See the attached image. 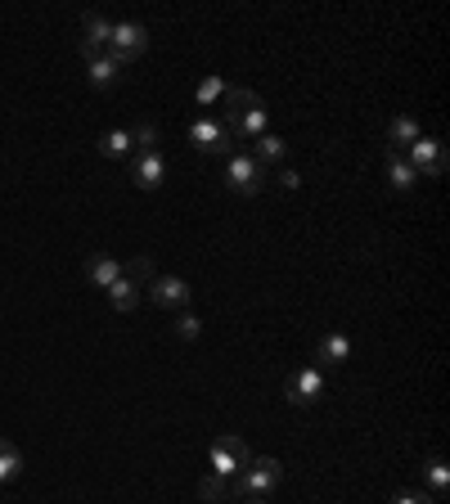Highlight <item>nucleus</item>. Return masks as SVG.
I'll return each instance as SVG.
<instances>
[{
    "instance_id": "obj_1",
    "label": "nucleus",
    "mask_w": 450,
    "mask_h": 504,
    "mask_svg": "<svg viewBox=\"0 0 450 504\" xmlns=\"http://www.w3.org/2000/svg\"><path fill=\"white\" fill-rule=\"evenodd\" d=\"M221 104H225L221 126L235 135V144H253V140L266 135V104H261L253 91H244V86H225Z\"/></svg>"
},
{
    "instance_id": "obj_2",
    "label": "nucleus",
    "mask_w": 450,
    "mask_h": 504,
    "mask_svg": "<svg viewBox=\"0 0 450 504\" xmlns=\"http://www.w3.org/2000/svg\"><path fill=\"white\" fill-rule=\"evenodd\" d=\"M248 460H253V451H248V442L235 437V432H221V437L212 442V473H216V477H235V473H244Z\"/></svg>"
},
{
    "instance_id": "obj_3",
    "label": "nucleus",
    "mask_w": 450,
    "mask_h": 504,
    "mask_svg": "<svg viewBox=\"0 0 450 504\" xmlns=\"http://www.w3.org/2000/svg\"><path fill=\"white\" fill-rule=\"evenodd\" d=\"M189 140H194L198 154H225V158L235 154V135L221 126V117H198V122L189 126Z\"/></svg>"
},
{
    "instance_id": "obj_4",
    "label": "nucleus",
    "mask_w": 450,
    "mask_h": 504,
    "mask_svg": "<svg viewBox=\"0 0 450 504\" xmlns=\"http://www.w3.org/2000/svg\"><path fill=\"white\" fill-rule=\"evenodd\" d=\"M225 185H230L235 194H261L266 167L253 163V154H230V163H225Z\"/></svg>"
},
{
    "instance_id": "obj_5",
    "label": "nucleus",
    "mask_w": 450,
    "mask_h": 504,
    "mask_svg": "<svg viewBox=\"0 0 450 504\" xmlns=\"http://www.w3.org/2000/svg\"><path fill=\"white\" fill-rule=\"evenodd\" d=\"M144 45H149V32L140 28V23H113V41H108V54L126 68L135 54H144Z\"/></svg>"
},
{
    "instance_id": "obj_6",
    "label": "nucleus",
    "mask_w": 450,
    "mask_h": 504,
    "mask_svg": "<svg viewBox=\"0 0 450 504\" xmlns=\"http://www.w3.org/2000/svg\"><path fill=\"white\" fill-rule=\"evenodd\" d=\"M410 167L419 172V180H423V176H441V172H446V149H441V140L419 135V140L410 144Z\"/></svg>"
},
{
    "instance_id": "obj_7",
    "label": "nucleus",
    "mask_w": 450,
    "mask_h": 504,
    "mask_svg": "<svg viewBox=\"0 0 450 504\" xmlns=\"http://www.w3.org/2000/svg\"><path fill=\"white\" fill-rule=\"evenodd\" d=\"M131 180L140 189H158L167 180V158L154 149V154H131Z\"/></svg>"
},
{
    "instance_id": "obj_8",
    "label": "nucleus",
    "mask_w": 450,
    "mask_h": 504,
    "mask_svg": "<svg viewBox=\"0 0 450 504\" xmlns=\"http://www.w3.org/2000/svg\"><path fill=\"white\" fill-rule=\"evenodd\" d=\"M149 298H154L158 307H167V311H172V307H189V298H194V293H189V284H185V279L163 275V279L149 284Z\"/></svg>"
},
{
    "instance_id": "obj_9",
    "label": "nucleus",
    "mask_w": 450,
    "mask_h": 504,
    "mask_svg": "<svg viewBox=\"0 0 450 504\" xmlns=\"http://www.w3.org/2000/svg\"><path fill=\"white\" fill-rule=\"evenodd\" d=\"M325 396V379H320V370H302V374H293L288 379V401L293 405H316Z\"/></svg>"
},
{
    "instance_id": "obj_10",
    "label": "nucleus",
    "mask_w": 450,
    "mask_h": 504,
    "mask_svg": "<svg viewBox=\"0 0 450 504\" xmlns=\"http://www.w3.org/2000/svg\"><path fill=\"white\" fill-rule=\"evenodd\" d=\"M108 41H113V23H108L104 14H86V41H82L86 59L104 54V45H108Z\"/></svg>"
},
{
    "instance_id": "obj_11",
    "label": "nucleus",
    "mask_w": 450,
    "mask_h": 504,
    "mask_svg": "<svg viewBox=\"0 0 450 504\" xmlns=\"http://www.w3.org/2000/svg\"><path fill=\"white\" fill-rule=\"evenodd\" d=\"M347 356H351V338H342V333H325L316 342V365H342Z\"/></svg>"
},
{
    "instance_id": "obj_12",
    "label": "nucleus",
    "mask_w": 450,
    "mask_h": 504,
    "mask_svg": "<svg viewBox=\"0 0 450 504\" xmlns=\"http://www.w3.org/2000/svg\"><path fill=\"white\" fill-rule=\"evenodd\" d=\"M86 77H91V86L108 91V86H117V77H122V63H117L113 54H95L91 68H86Z\"/></svg>"
},
{
    "instance_id": "obj_13",
    "label": "nucleus",
    "mask_w": 450,
    "mask_h": 504,
    "mask_svg": "<svg viewBox=\"0 0 450 504\" xmlns=\"http://www.w3.org/2000/svg\"><path fill=\"white\" fill-rule=\"evenodd\" d=\"M419 135L423 131L414 126V117H392V126H388V154H406Z\"/></svg>"
},
{
    "instance_id": "obj_14",
    "label": "nucleus",
    "mask_w": 450,
    "mask_h": 504,
    "mask_svg": "<svg viewBox=\"0 0 450 504\" xmlns=\"http://www.w3.org/2000/svg\"><path fill=\"white\" fill-rule=\"evenodd\" d=\"M284 154H288V144H284L279 135H261V140H253V163H261V167L284 163Z\"/></svg>"
},
{
    "instance_id": "obj_15",
    "label": "nucleus",
    "mask_w": 450,
    "mask_h": 504,
    "mask_svg": "<svg viewBox=\"0 0 450 504\" xmlns=\"http://www.w3.org/2000/svg\"><path fill=\"white\" fill-rule=\"evenodd\" d=\"M104 293L113 298V307H117V311H135V302H140V284H131L126 275H117V279L104 288Z\"/></svg>"
},
{
    "instance_id": "obj_16",
    "label": "nucleus",
    "mask_w": 450,
    "mask_h": 504,
    "mask_svg": "<svg viewBox=\"0 0 450 504\" xmlns=\"http://www.w3.org/2000/svg\"><path fill=\"white\" fill-rule=\"evenodd\" d=\"M419 180V172L410 167V158L406 154H388V185L392 189H410Z\"/></svg>"
},
{
    "instance_id": "obj_17",
    "label": "nucleus",
    "mask_w": 450,
    "mask_h": 504,
    "mask_svg": "<svg viewBox=\"0 0 450 504\" xmlns=\"http://www.w3.org/2000/svg\"><path fill=\"white\" fill-rule=\"evenodd\" d=\"M117 275H122V266H117L113 257H91V261H86V279H91L95 288H108Z\"/></svg>"
},
{
    "instance_id": "obj_18",
    "label": "nucleus",
    "mask_w": 450,
    "mask_h": 504,
    "mask_svg": "<svg viewBox=\"0 0 450 504\" xmlns=\"http://www.w3.org/2000/svg\"><path fill=\"white\" fill-rule=\"evenodd\" d=\"M23 473V455L10 437H0V482H14Z\"/></svg>"
},
{
    "instance_id": "obj_19",
    "label": "nucleus",
    "mask_w": 450,
    "mask_h": 504,
    "mask_svg": "<svg viewBox=\"0 0 450 504\" xmlns=\"http://www.w3.org/2000/svg\"><path fill=\"white\" fill-rule=\"evenodd\" d=\"M198 500H203V504H221V500H230V482L216 477V473H203V477H198Z\"/></svg>"
},
{
    "instance_id": "obj_20",
    "label": "nucleus",
    "mask_w": 450,
    "mask_h": 504,
    "mask_svg": "<svg viewBox=\"0 0 450 504\" xmlns=\"http://www.w3.org/2000/svg\"><path fill=\"white\" fill-rule=\"evenodd\" d=\"M100 154L104 158H131V131H108V135H100Z\"/></svg>"
},
{
    "instance_id": "obj_21",
    "label": "nucleus",
    "mask_w": 450,
    "mask_h": 504,
    "mask_svg": "<svg viewBox=\"0 0 450 504\" xmlns=\"http://www.w3.org/2000/svg\"><path fill=\"white\" fill-rule=\"evenodd\" d=\"M131 144H135V154H154V149H158V126H154V122H140V126L131 131Z\"/></svg>"
},
{
    "instance_id": "obj_22",
    "label": "nucleus",
    "mask_w": 450,
    "mask_h": 504,
    "mask_svg": "<svg viewBox=\"0 0 450 504\" xmlns=\"http://www.w3.org/2000/svg\"><path fill=\"white\" fill-rule=\"evenodd\" d=\"M122 275H126L131 284L144 288V284H154V261H149V257H131V261L122 266Z\"/></svg>"
},
{
    "instance_id": "obj_23",
    "label": "nucleus",
    "mask_w": 450,
    "mask_h": 504,
    "mask_svg": "<svg viewBox=\"0 0 450 504\" xmlns=\"http://www.w3.org/2000/svg\"><path fill=\"white\" fill-rule=\"evenodd\" d=\"M221 95H225V82H221V77H203V82H198V91H194V100H198L203 108H207V104H216Z\"/></svg>"
},
{
    "instance_id": "obj_24",
    "label": "nucleus",
    "mask_w": 450,
    "mask_h": 504,
    "mask_svg": "<svg viewBox=\"0 0 450 504\" xmlns=\"http://www.w3.org/2000/svg\"><path fill=\"white\" fill-rule=\"evenodd\" d=\"M423 473H428V482H432V491L441 495V491H446V482H450V468H446V460H441V455H432Z\"/></svg>"
},
{
    "instance_id": "obj_25",
    "label": "nucleus",
    "mask_w": 450,
    "mask_h": 504,
    "mask_svg": "<svg viewBox=\"0 0 450 504\" xmlns=\"http://www.w3.org/2000/svg\"><path fill=\"white\" fill-rule=\"evenodd\" d=\"M203 333V320H194V316H181L176 320V338H185V342H194Z\"/></svg>"
},
{
    "instance_id": "obj_26",
    "label": "nucleus",
    "mask_w": 450,
    "mask_h": 504,
    "mask_svg": "<svg viewBox=\"0 0 450 504\" xmlns=\"http://www.w3.org/2000/svg\"><path fill=\"white\" fill-rule=\"evenodd\" d=\"M392 504H437V500H432V495H423V491H401Z\"/></svg>"
},
{
    "instance_id": "obj_27",
    "label": "nucleus",
    "mask_w": 450,
    "mask_h": 504,
    "mask_svg": "<svg viewBox=\"0 0 450 504\" xmlns=\"http://www.w3.org/2000/svg\"><path fill=\"white\" fill-rule=\"evenodd\" d=\"M279 180H284L288 189H297V185H302V176H297V172H279Z\"/></svg>"
},
{
    "instance_id": "obj_28",
    "label": "nucleus",
    "mask_w": 450,
    "mask_h": 504,
    "mask_svg": "<svg viewBox=\"0 0 450 504\" xmlns=\"http://www.w3.org/2000/svg\"><path fill=\"white\" fill-rule=\"evenodd\" d=\"M244 504H266V495H244Z\"/></svg>"
}]
</instances>
